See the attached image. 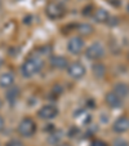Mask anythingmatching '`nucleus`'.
<instances>
[{
  "label": "nucleus",
  "instance_id": "22",
  "mask_svg": "<svg viewBox=\"0 0 129 146\" xmlns=\"http://www.w3.org/2000/svg\"><path fill=\"white\" fill-rule=\"evenodd\" d=\"M57 146H71L70 143H61V145H57Z\"/></svg>",
  "mask_w": 129,
  "mask_h": 146
},
{
  "label": "nucleus",
  "instance_id": "26",
  "mask_svg": "<svg viewBox=\"0 0 129 146\" xmlns=\"http://www.w3.org/2000/svg\"><path fill=\"white\" fill-rule=\"evenodd\" d=\"M128 11H129V5H128Z\"/></svg>",
  "mask_w": 129,
  "mask_h": 146
},
{
  "label": "nucleus",
  "instance_id": "16",
  "mask_svg": "<svg viewBox=\"0 0 129 146\" xmlns=\"http://www.w3.org/2000/svg\"><path fill=\"white\" fill-rule=\"evenodd\" d=\"M92 71H93L94 76L101 79V78H103L105 74H106V67H105L103 64H94L93 66H92Z\"/></svg>",
  "mask_w": 129,
  "mask_h": 146
},
{
  "label": "nucleus",
  "instance_id": "14",
  "mask_svg": "<svg viewBox=\"0 0 129 146\" xmlns=\"http://www.w3.org/2000/svg\"><path fill=\"white\" fill-rule=\"evenodd\" d=\"M18 97H19V88L18 87L12 86L11 88H8V91H7V100H8V102L11 105H14V104H16Z\"/></svg>",
  "mask_w": 129,
  "mask_h": 146
},
{
  "label": "nucleus",
  "instance_id": "8",
  "mask_svg": "<svg viewBox=\"0 0 129 146\" xmlns=\"http://www.w3.org/2000/svg\"><path fill=\"white\" fill-rule=\"evenodd\" d=\"M112 129L116 133H124L126 131H129V119L126 116H121V118L116 119L112 125Z\"/></svg>",
  "mask_w": 129,
  "mask_h": 146
},
{
  "label": "nucleus",
  "instance_id": "21",
  "mask_svg": "<svg viewBox=\"0 0 129 146\" xmlns=\"http://www.w3.org/2000/svg\"><path fill=\"white\" fill-rule=\"evenodd\" d=\"M3 128H4V119L0 116V131H3Z\"/></svg>",
  "mask_w": 129,
  "mask_h": 146
},
{
  "label": "nucleus",
  "instance_id": "5",
  "mask_svg": "<svg viewBox=\"0 0 129 146\" xmlns=\"http://www.w3.org/2000/svg\"><path fill=\"white\" fill-rule=\"evenodd\" d=\"M87 70H85V66L81 64V62H72L67 66V74L75 80L81 79L85 75Z\"/></svg>",
  "mask_w": 129,
  "mask_h": 146
},
{
  "label": "nucleus",
  "instance_id": "4",
  "mask_svg": "<svg viewBox=\"0 0 129 146\" xmlns=\"http://www.w3.org/2000/svg\"><path fill=\"white\" fill-rule=\"evenodd\" d=\"M45 13H47V16L49 17L50 19H60L65 16V8H63L62 4L52 1V3H49L47 5Z\"/></svg>",
  "mask_w": 129,
  "mask_h": 146
},
{
  "label": "nucleus",
  "instance_id": "24",
  "mask_svg": "<svg viewBox=\"0 0 129 146\" xmlns=\"http://www.w3.org/2000/svg\"><path fill=\"white\" fill-rule=\"evenodd\" d=\"M1 5H3V0H0V9H1Z\"/></svg>",
  "mask_w": 129,
  "mask_h": 146
},
{
  "label": "nucleus",
  "instance_id": "19",
  "mask_svg": "<svg viewBox=\"0 0 129 146\" xmlns=\"http://www.w3.org/2000/svg\"><path fill=\"white\" fill-rule=\"evenodd\" d=\"M5 146H25V143H23L22 141H19V140H16V138H13V140L8 141Z\"/></svg>",
  "mask_w": 129,
  "mask_h": 146
},
{
  "label": "nucleus",
  "instance_id": "18",
  "mask_svg": "<svg viewBox=\"0 0 129 146\" xmlns=\"http://www.w3.org/2000/svg\"><path fill=\"white\" fill-rule=\"evenodd\" d=\"M112 146H129V143L126 142V141L124 140V138L118 137V138H115V140H114Z\"/></svg>",
  "mask_w": 129,
  "mask_h": 146
},
{
  "label": "nucleus",
  "instance_id": "13",
  "mask_svg": "<svg viewBox=\"0 0 129 146\" xmlns=\"http://www.w3.org/2000/svg\"><path fill=\"white\" fill-rule=\"evenodd\" d=\"M93 18L96 19L97 22H99V23H105V22H107V21L110 19V14H108V12H107L106 9H103V8H98V9H96V12H94Z\"/></svg>",
  "mask_w": 129,
  "mask_h": 146
},
{
  "label": "nucleus",
  "instance_id": "3",
  "mask_svg": "<svg viewBox=\"0 0 129 146\" xmlns=\"http://www.w3.org/2000/svg\"><path fill=\"white\" fill-rule=\"evenodd\" d=\"M85 56L89 60L97 61L99 58H102L105 56V48L99 41H94L93 44H91L88 47V49L85 50Z\"/></svg>",
  "mask_w": 129,
  "mask_h": 146
},
{
  "label": "nucleus",
  "instance_id": "12",
  "mask_svg": "<svg viewBox=\"0 0 129 146\" xmlns=\"http://www.w3.org/2000/svg\"><path fill=\"white\" fill-rule=\"evenodd\" d=\"M114 93L119 96L120 98H125L129 94V88L125 83H116L114 86Z\"/></svg>",
  "mask_w": 129,
  "mask_h": 146
},
{
  "label": "nucleus",
  "instance_id": "15",
  "mask_svg": "<svg viewBox=\"0 0 129 146\" xmlns=\"http://www.w3.org/2000/svg\"><path fill=\"white\" fill-rule=\"evenodd\" d=\"M63 137V132L62 131H54L53 133H50L49 136H48V143L49 145H53V146H57L60 145L61 140H62Z\"/></svg>",
  "mask_w": 129,
  "mask_h": 146
},
{
  "label": "nucleus",
  "instance_id": "9",
  "mask_svg": "<svg viewBox=\"0 0 129 146\" xmlns=\"http://www.w3.org/2000/svg\"><path fill=\"white\" fill-rule=\"evenodd\" d=\"M105 100H106L107 105L110 106V108H112V109H120L121 106H123V101H121V98L119 96H116L114 92L107 93L106 97H105Z\"/></svg>",
  "mask_w": 129,
  "mask_h": 146
},
{
  "label": "nucleus",
  "instance_id": "20",
  "mask_svg": "<svg viewBox=\"0 0 129 146\" xmlns=\"http://www.w3.org/2000/svg\"><path fill=\"white\" fill-rule=\"evenodd\" d=\"M92 146H106V143L101 142V141H96V142L92 143Z\"/></svg>",
  "mask_w": 129,
  "mask_h": 146
},
{
  "label": "nucleus",
  "instance_id": "11",
  "mask_svg": "<svg viewBox=\"0 0 129 146\" xmlns=\"http://www.w3.org/2000/svg\"><path fill=\"white\" fill-rule=\"evenodd\" d=\"M14 84V76L11 72H4L0 75V87L1 88H11Z\"/></svg>",
  "mask_w": 129,
  "mask_h": 146
},
{
  "label": "nucleus",
  "instance_id": "25",
  "mask_svg": "<svg viewBox=\"0 0 129 146\" xmlns=\"http://www.w3.org/2000/svg\"><path fill=\"white\" fill-rule=\"evenodd\" d=\"M1 106H3V102H1V100H0V109H1Z\"/></svg>",
  "mask_w": 129,
  "mask_h": 146
},
{
  "label": "nucleus",
  "instance_id": "2",
  "mask_svg": "<svg viewBox=\"0 0 129 146\" xmlns=\"http://www.w3.org/2000/svg\"><path fill=\"white\" fill-rule=\"evenodd\" d=\"M36 132V124L31 118H23L18 124V133L23 137H31Z\"/></svg>",
  "mask_w": 129,
  "mask_h": 146
},
{
  "label": "nucleus",
  "instance_id": "23",
  "mask_svg": "<svg viewBox=\"0 0 129 146\" xmlns=\"http://www.w3.org/2000/svg\"><path fill=\"white\" fill-rule=\"evenodd\" d=\"M65 1H67V0H58L57 3H60V4H62V3H65Z\"/></svg>",
  "mask_w": 129,
  "mask_h": 146
},
{
  "label": "nucleus",
  "instance_id": "17",
  "mask_svg": "<svg viewBox=\"0 0 129 146\" xmlns=\"http://www.w3.org/2000/svg\"><path fill=\"white\" fill-rule=\"evenodd\" d=\"M77 31H79V34H81V35H91V34H93L94 29L91 23H80V25L77 26Z\"/></svg>",
  "mask_w": 129,
  "mask_h": 146
},
{
  "label": "nucleus",
  "instance_id": "10",
  "mask_svg": "<svg viewBox=\"0 0 129 146\" xmlns=\"http://www.w3.org/2000/svg\"><path fill=\"white\" fill-rule=\"evenodd\" d=\"M50 66L54 67V69H66L69 66V61L66 57L63 56H54V57L50 58Z\"/></svg>",
  "mask_w": 129,
  "mask_h": 146
},
{
  "label": "nucleus",
  "instance_id": "7",
  "mask_svg": "<svg viewBox=\"0 0 129 146\" xmlns=\"http://www.w3.org/2000/svg\"><path fill=\"white\" fill-rule=\"evenodd\" d=\"M67 49L70 53L72 54H79L81 53V50L84 49V40H83L80 36H74L69 40L67 43Z\"/></svg>",
  "mask_w": 129,
  "mask_h": 146
},
{
  "label": "nucleus",
  "instance_id": "1",
  "mask_svg": "<svg viewBox=\"0 0 129 146\" xmlns=\"http://www.w3.org/2000/svg\"><path fill=\"white\" fill-rule=\"evenodd\" d=\"M44 66V62L41 58H39L38 56H32L28 57L21 66V72H22L23 78H32L34 75L39 74Z\"/></svg>",
  "mask_w": 129,
  "mask_h": 146
},
{
  "label": "nucleus",
  "instance_id": "6",
  "mask_svg": "<svg viewBox=\"0 0 129 146\" xmlns=\"http://www.w3.org/2000/svg\"><path fill=\"white\" fill-rule=\"evenodd\" d=\"M58 114H60V111H58V109L54 105H45L38 111L39 118L44 119V120H52Z\"/></svg>",
  "mask_w": 129,
  "mask_h": 146
}]
</instances>
